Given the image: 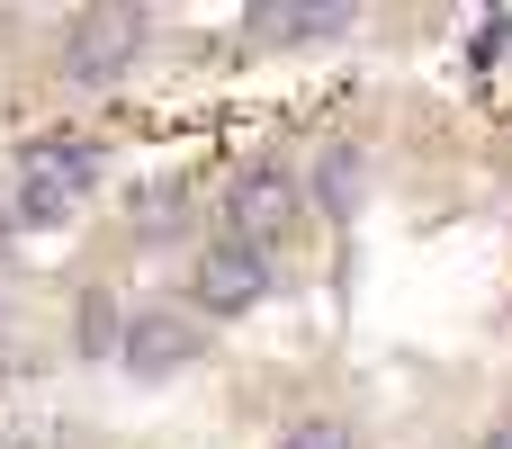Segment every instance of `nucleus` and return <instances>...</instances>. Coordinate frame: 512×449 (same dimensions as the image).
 I'll return each instance as SVG.
<instances>
[{
  "instance_id": "nucleus-2",
  "label": "nucleus",
  "mask_w": 512,
  "mask_h": 449,
  "mask_svg": "<svg viewBox=\"0 0 512 449\" xmlns=\"http://www.w3.org/2000/svg\"><path fill=\"white\" fill-rule=\"evenodd\" d=\"M99 171H108V153H99V144L36 135V144L18 153V180H9V198H18V225H27V234H63V225H72V207L99 189Z\"/></svg>"
},
{
  "instance_id": "nucleus-5",
  "label": "nucleus",
  "mask_w": 512,
  "mask_h": 449,
  "mask_svg": "<svg viewBox=\"0 0 512 449\" xmlns=\"http://www.w3.org/2000/svg\"><path fill=\"white\" fill-rule=\"evenodd\" d=\"M207 360V324L189 315V306H135L126 315V351H117V369L135 378V387H162V378H180V369H198Z\"/></svg>"
},
{
  "instance_id": "nucleus-11",
  "label": "nucleus",
  "mask_w": 512,
  "mask_h": 449,
  "mask_svg": "<svg viewBox=\"0 0 512 449\" xmlns=\"http://www.w3.org/2000/svg\"><path fill=\"white\" fill-rule=\"evenodd\" d=\"M279 449H360V423H351L342 405H306V414L279 432Z\"/></svg>"
},
{
  "instance_id": "nucleus-1",
  "label": "nucleus",
  "mask_w": 512,
  "mask_h": 449,
  "mask_svg": "<svg viewBox=\"0 0 512 449\" xmlns=\"http://www.w3.org/2000/svg\"><path fill=\"white\" fill-rule=\"evenodd\" d=\"M153 45V9L135 0H90L54 27V81L63 90H117Z\"/></svg>"
},
{
  "instance_id": "nucleus-7",
  "label": "nucleus",
  "mask_w": 512,
  "mask_h": 449,
  "mask_svg": "<svg viewBox=\"0 0 512 449\" xmlns=\"http://www.w3.org/2000/svg\"><path fill=\"white\" fill-rule=\"evenodd\" d=\"M306 207L333 216V225H351V216L369 207V153H360L351 135H333V144L315 153V171H306Z\"/></svg>"
},
{
  "instance_id": "nucleus-4",
  "label": "nucleus",
  "mask_w": 512,
  "mask_h": 449,
  "mask_svg": "<svg viewBox=\"0 0 512 449\" xmlns=\"http://www.w3.org/2000/svg\"><path fill=\"white\" fill-rule=\"evenodd\" d=\"M270 288H279L270 252H252V243H234V234H216V243L189 252V315H198V324H234V315H252Z\"/></svg>"
},
{
  "instance_id": "nucleus-3",
  "label": "nucleus",
  "mask_w": 512,
  "mask_h": 449,
  "mask_svg": "<svg viewBox=\"0 0 512 449\" xmlns=\"http://www.w3.org/2000/svg\"><path fill=\"white\" fill-rule=\"evenodd\" d=\"M297 225H306V180L288 162H243L225 180V198H216V234H234L252 252H279Z\"/></svg>"
},
{
  "instance_id": "nucleus-9",
  "label": "nucleus",
  "mask_w": 512,
  "mask_h": 449,
  "mask_svg": "<svg viewBox=\"0 0 512 449\" xmlns=\"http://www.w3.org/2000/svg\"><path fill=\"white\" fill-rule=\"evenodd\" d=\"M189 216H198V189H189V180H153V189L135 198V234H144V243L189 234Z\"/></svg>"
},
{
  "instance_id": "nucleus-12",
  "label": "nucleus",
  "mask_w": 512,
  "mask_h": 449,
  "mask_svg": "<svg viewBox=\"0 0 512 449\" xmlns=\"http://www.w3.org/2000/svg\"><path fill=\"white\" fill-rule=\"evenodd\" d=\"M504 45H512V9H495V18L477 27V45H468V63L486 72V63H504Z\"/></svg>"
},
{
  "instance_id": "nucleus-14",
  "label": "nucleus",
  "mask_w": 512,
  "mask_h": 449,
  "mask_svg": "<svg viewBox=\"0 0 512 449\" xmlns=\"http://www.w3.org/2000/svg\"><path fill=\"white\" fill-rule=\"evenodd\" d=\"M477 449H512V423H495V432H486V441H477Z\"/></svg>"
},
{
  "instance_id": "nucleus-10",
  "label": "nucleus",
  "mask_w": 512,
  "mask_h": 449,
  "mask_svg": "<svg viewBox=\"0 0 512 449\" xmlns=\"http://www.w3.org/2000/svg\"><path fill=\"white\" fill-rule=\"evenodd\" d=\"M36 360H45V333H36V315L0 288V378H27Z\"/></svg>"
},
{
  "instance_id": "nucleus-8",
  "label": "nucleus",
  "mask_w": 512,
  "mask_h": 449,
  "mask_svg": "<svg viewBox=\"0 0 512 449\" xmlns=\"http://www.w3.org/2000/svg\"><path fill=\"white\" fill-rule=\"evenodd\" d=\"M72 351H81V360H117V351H126V315H117V297H108L99 279H90L81 306H72Z\"/></svg>"
},
{
  "instance_id": "nucleus-13",
  "label": "nucleus",
  "mask_w": 512,
  "mask_h": 449,
  "mask_svg": "<svg viewBox=\"0 0 512 449\" xmlns=\"http://www.w3.org/2000/svg\"><path fill=\"white\" fill-rule=\"evenodd\" d=\"M9 234H27V225H18V198L0 189V252H9Z\"/></svg>"
},
{
  "instance_id": "nucleus-6",
  "label": "nucleus",
  "mask_w": 512,
  "mask_h": 449,
  "mask_svg": "<svg viewBox=\"0 0 512 449\" xmlns=\"http://www.w3.org/2000/svg\"><path fill=\"white\" fill-rule=\"evenodd\" d=\"M360 27V9H315V0H261V9H243V45L252 54H315V45H342Z\"/></svg>"
}]
</instances>
